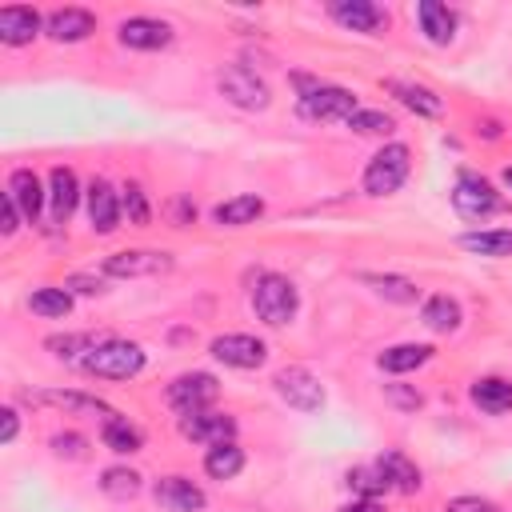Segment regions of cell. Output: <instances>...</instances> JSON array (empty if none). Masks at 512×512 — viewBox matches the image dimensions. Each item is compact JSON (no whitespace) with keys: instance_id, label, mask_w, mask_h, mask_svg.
Masks as SVG:
<instances>
[{"instance_id":"cell-1","label":"cell","mask_w":512,"mask_h":512,"mask_svg":"<svg viewBox=\"0 0 512 512\" xmlns=\"http://www.w3.org/2000/svg\"><path fill=\"white\" fill-rule=\"evenodd\" d=\"M252 308H256V316H260L264 324L284 328V324H292V316H296V308H300V292H296V284H292L288 276L264 272V276H256V284H252Z\"/></svg>"},{"instance_id":"cell-2","label":"cell","mask_w":512,"mask_h":512,"mask_svg":"<svg viewBox=\"0 0 512 512\" xmlns=\"http://www.w3.org/2000/svg\"><path fill=\"white\" fill-rule=\"evenodd\" d=\"M92 376H104V380H128L144 368V348L132 344V340H100L84 360H80Z\"/></svg>"},{"instance_id":"cell-3","label":"cell","mask_w":512,"mask_h":512,"mask_svg":"<svg viewBox=\"0 0 512 512\" xmlns=\"http://www.w3.org/2000/svg\"><path fill=\"white\" fill-rule=\"evenodd\" d=\"M408 168H412V152H408L404 144H384V148L368 160L360 184H364L368 196H392V192L408 180Z\"/></svg>"},{"instance_id":"cell-4","label":"cell","mask_w":512,"mask_h":512,"mask_svg":"<svg viewBox=\"0 0 512 512\" xmlns=\"http://www.w3.org/2000/svg\"><path fill=\"white\" fill-rule=\"evenodd\" d=\"M216 88H220V96L228 100V104H236V108H244V112H260V108H268V84L252 72V68H244V64H228V68H220L216 72Z\"/></svg>"},{"instance_id":"cell-5","label":"cell","mask_w":512,"mask_h":512,"mask_svg":"<svg viewBox=\"0 0 512 512\" xmlns=\"http://www.w3.org/2000/svg\"><path fill=\"white\" fill-rule=\"evenodd\" d=\"M452 204H456L460 216H468V220H484V216H492V212L504 208V196H500L484 176H476V172H460V176H456V188H452Z\"/></svg>"},{"instance_id":"cell-6","label":"cell","mask_w":512,"mask_h":512,"mask_svg":"<svg viewBox=\"0 0 512 512\" xmlns=\"http://www.w3.org/2000/svg\"><path fill=\"white\" fill-rule=\"evenodd\" d=\"M272 384H276V396L296 412H320L324 408V384L308 368H280Z\"/></svg>"},{"instance_id":"cell-7","label":"cell","mask_w":512,"mask_h":512,"mask_svg":"<svg viewBox=\"0 0 512 512\" xmlns=\"http://www.w3.org/2000/svg\"><path fill=\"white\" fill-rule=\"evenodd\" d=\"M216 396H220V384H216L212 372H184V376H176V380L168 384V404H172L180 416L204 412Z\"/></svg>"},{"instance_id":"cell-8","label":"cell","mask_w":512,"mask_h":512,"mask_svg":"<svg viewBox=\"0 0 512 512\" xmlns=\"http://www.w3.org/2000/svg\"><path fill=\"white\" fill-rule=\"evenodd\" d=\"M356 112V96L348 88H336V84H316L300 96V116L308 120H344Z\"/></svg>"},{"instance_id":"cell-9","label":"cell","mask_w":512,"mask_h":512,"mask_svg":"<svg viewBox=\"0 0 512 512\" xmlns=\"http://www.w3.org/2000/svg\"><path fill=\"white\" fill-rule=\"evenodd\" d=\"M168 268H172V256L168 252H156V248H124V252H112L104 260V276H116V280L160 276Z\"/></svg>"},{"instance_id":"cell-10","label":"cell","mask_w":512,"mask_h":512,"mask_svg":"<svg viewBox=\"0 0 512 512\" xmlns=\"http://www.w3.org/2000/svg\"><path fill=\"white\" fill-rule=\"evenodd\" d=\"M328 16L344 28H352V32H364V36H380L388 28V12L372 0H332Z\"/></svg>"},{"instance_id":"cell-11","label":"cell","mask_w":512,"mask_h":512,"mask_svg":"<svg viewBox=\"0 0 512 512\" xmlns=\"http://www.w3.org/2000/svg\"><path fill=\"white\" fill-rule=\"evenodd\" d=\"M180 436H188V440H196V444H208V448H216V444H228L232 436H236V416H228V412H188V416H180Z\"/></svg>"},{"instance_id":"cell-12","label":"cell","mask_w":512,"mask_h":512,"mask_svg":"<svg viewBox=\"0 0 512 512\" xmlns=\"http://www.w3.org/2000/svg\"><path fill=\"white\" fill-rule=\"evenodd\" d=\"M212 356L228 368H260L268 360V348H264V340H256L248 332H228V336L212 340Z\"/></svg>"},{"instance_id":"cell-13","label":"cell","mask_w":512,"mask_h":512,"mask_svg":"<svg viewBox=\"0 0 512 512\" xmlns=\"http://www.w3.org/2000/svg\"><path fill=\"white\" fill-rule=\"evenodd\" d=\"M120 44L124 48H136V52H156V48H168L172 44V28L164 20H152V16H128L120 20Z\"/></svg>"},{"instance_id":"cell-14","label":"cell","mask_w":512,"mask_h":512,"mask_svg":"<svg viewBox=\"0 0 512 512\" xmlns=\"http://www.w3.org/2000/svg\"><path fill=\"white\" fill-rule=\"evenodd\" d=\"M152 496L164 512H200L208 500H204V488H196L188 476H160L152 484Z\"/></svg>"},{"instance_id":"cell-15","label":"cell","mask_w":512,"mask_h":512,"mask_svg":"<svg viewBox=\"0 0 512 512\" xmlns=\"http://www.w3.org/2000/svg\"><path fill=\"white\" fill-rule=\"evenodd\" d=\"M120 212H124V204H120L116 188H112L108 180H92V184H88V220H92V228H96L100 236L116 232V228H120Z\"/></svg>"},{"instance_id":"cell-16","label":"cell","mask_w":512,"mask_h":512,"mask_svg":"<svg viewBox=\"0 0 512 512\" xmlns=\"http://www.w3.org/2000/svg\"><path fill=\"white\" fill-rule=\"evenodd\" d=\"M44 32L56 40V44H76V40H88L96 32V16L88 8H56L48 20H44Z\"/></svg>"},{"instance_id":"cell-17","label":"cell","mask_w":512,"mask_h":512,"mask_svg":"<svg viewBox=\"0 0 512 512\" xmlns=\"http://www.w3.org/2000/svg\"><path fill=\"white\" fill-rule=\"evenodd\" d=\"M76 200H80V184H76V172L56 164L48 172V208H52V220L64 224L72 212H76Z\"/></svg>"},{"instance_id":"cell-18","label":"cell","mask_w":512,"mask_h":512,"mask_svg":"<svg viewBox=\"0 0 512 512\" xmlns=\"http://www.w3.org/2000/svg\"><path fill=\"white\" fill-rule=\"evenodd\" d=\"M40 32V12L36 8H0V40L8 48H20V44H32V36Z\"/></svg>"},{"instance_id":"cell-19","label":"cell","mask_w":512,"mask_h":512,"mask_svg":"<svg viewBox=\"0 0 512 512\" xmlns=\"http://www.w3.org/2000/svg\"><path fill=\"white\" fill-rule=\"evenodd\" d=\"M8 196L16 200V208H20V216L24 220H36L40 216V208H44V188H40V176L32 172V168H16L12 176H8Z\"/></svg>"},{"instance_id":"cell-20","label":"cell","mask_w":512,"mask_h":512,"mask_svg":"<svg viewBox=\"0 0 512 512\" xmlns=\"http://www.w3.org/2000/svg\"><path fill=\"white\" fill-rule=\"evenodd\" d=\"M32 404H56L64 412H92V416H116V408H108L100 396H88V392H60V388H48V392H28Z\"/></svg>"},{"instance_id":"cell-21","label":"cell","mask_w":512,"mask_h":512,"mask_svg":"<svg viewBox=\"0 0 512 512\" xmlns=\"http://www.w3.org/2000/svg\"><path fill=\"white\" fill-rule=\"evenodd\" d=\"M384 88H388L404 108H412L416 116H440V112H444V100H440L432 88H424V84H412V80H384Z\"/></svg>"},{"instance_id":"cell-22","label":"cell","mask_w":512,"mask_h":512,"mask_svg":"<svg viewBox=\"0 0 512 512\" xmlns=\"http://www.w3.org/2000/svg\"><path fill=\"white\" fill-rule=\"evenodd\" d=\"M472 404H476L480 412H488V416L512 412V380H504V376H484V380H476V384H472Z\"/></svg>"},{"instance_id":"cell-23","label":"cell","mask_w":512,"mask_h":512,"mask_svg":"<svg viewBox=\"0 0 512 512\" xmlns=\"http://www.w3.org/2000/svg\"><path fill=\"white\" fill-rule=\"evenodd\" d=\"M416 16H420V28H424V36H428L432 44H448V40L456 36V16H452L440 0H420Z\"/></svg>"},{"instance_id":"cell-24","label":"cell","mask_w":512,"mask_h":512,"mask_svg":"<svg viewBox=\"0 0 512 512\" xmlns=\"http://www.w3.org/2000/svg\"><path fill=\"white\" fill-rule=\"evenodd\" d=\"M260 212H264V200L252 196V192H244V196H232V200L216 204L212 208V220L224 224V228H240V224H252Z\"/></svg>"},{"instance_id":"cell-25","label":"cell","mask_w":512,"mask_h":512,"mask_svg":"<svg viewBox=\"0 0 512 512\" xmlns=\"http://www.w3.org/2000/svg\"><path fill=\"white\" fill-rule=\"evenodd\" d=\"M432 360V348L428 344H392V348H384L380 356H376V364L384 368V372H416L420 364H428Z\"/></svg>"},{"instance_id":"cell-26","label":"cell","mask_w":512,"mask_h":512,"mask_svg":"<svg viewBox=\"0 0 512 512\" xmlns=\"http://www.w3.org/2000/svg\"><path fill=\"white\" fill-rule=\"evenodd\" d=\"M100 436H104V444H108L112 452H120V456L140 452V448H144V432H140L128 416H120V412L104 420V432H100Z\"/></svg>"},{"instance_id":"cell-27","label":"cell","mask_w":512,"mask_h":512,"mask_svg":"<svg viewBox=\"0 0 512 512\" xmlns=\"http://www.w3.org/2000/svg\"><path fill=\"white\" fill-rule=\"evenodd\" d=\"M376 464H380V472L388 476V484H392V488H400V492H416V488L424 484V480H420V468H416L404 452H396V448H388Z\"/></svg>"},{"instance_id":"cell-28","label":"cell","mask_w":512,"mask_h":512,"mask_svg":"<svg viewBox=\"0 0 512 512\" xmlns=\"http://www.w3.org/2000/svg\"><path fill=\"white\" fill-rule=\"evenodd\" d=\"M420 320L432 332H456L460 328V304L452 296H428L420 308Z\"/></svg>"},{"instance_id":"cell-29","label":"cell","mask_w":512,"mask_h":512,"mask_svg":"<svg viewBox=\"0 0 512 512\" xmlns=\"http://www.w3.org/2000/svg\"><path fill=\"white\" fill-rule=\"evenodd\" d=\"M460 244L476 256H512V228H484V232H464Z\"/></svg>"},{"instance_id":"cell-30","label":"cell","mask_w":512,"mask_h":512,"mask_svg":"<svg viewBox=\"0 0 512 512\" xmlns=\"http://www.w3.org/2000/svg\"><path fill=\"white\" fill-rule=\"evenodd\" d=\"M240 468H244V452H240V444H216V448H208V456H204V472L212 476V480H232V476H240Z\"/></svg>"},{"instance_id":"cell-31","label":"cell","mask_w":512,"mask_h":512,"mask_svg":"<svg viewBox=\"0 0 512 512\" xmlns=\"http://www.w3.org/2000/svg\"><path fill=\"white\" fill-rule=\"evenodd\" d=\"M28 308H32L36 316L60 320V316L72 312V296H68V288H36V292L28 296Z\"/></svg>"},{"instance_id":"cell-32","label":"cell","mask_w":512,"mask_h":512,"mask_svg":"<svg viewBox=\"0 0 512 512\" xmlns=\"http://www.w3.org/2000/svg\"><path fill=\"white\" fill-rule=\"evenodd\" d=\"M100 488H104L112 500H132V496L140 492V472H132V468H104Z\"/></svg>"},{"instance_id":"cell-33","label":"cell","mask_w":512,"mask_h":512,"mask_svg":"<svg viewBox=\"0 0 512 512\" xmlns=\"http://www.w3.org/2000/svg\"><path fill=\"white\" fill-rule=\"evenodd\" d=\"M348 128L360 132V136H388V132L396 128V120H392L388 112H376V108H356V112L348 116Z\"/></svg>"},{"instance_id":"cell-34","label":"cell","mask_w":512,"mask_h":512,"mask_svg":"<svg viewBox=\"0 0 512 512\" xmlns=\"http://www.w3.org/2000/svg\"><path fill=\"white\" fill-rule=\"evenodd\" d=\"M364 284H372L380 296H388L396 304H412L420 296V288L412 280H404V276H364Z\"/></svg>"},{"instance_id":"cell-35","label":"cell","mask_w":512,"mask_h":512,"mask_svg":"<svg viewBox=\"0 0 512 512\" xmlns=\"http://www.w3.org/2000/svg\"><path fill=\"white\" fill-rule=\"evenodd\" d=\"M348 484H352L364 500H376L380 492H388V488H392V484H388V476L380 472V464H372V468H352V472H348Z\"/></svg>"},{"instance_id":"cell-36","label":"cell","mask_w":512,"mask_h":512,"mask_svg":"<svg viewBox=\"0 0 512 512\" xmlns=\"http://www.w3.org/2000/svg\"><path fill=\"white\" fill-rule=\"evenodd\" d=\"M120 204H124L128 224H148L152 220V208H148V196H144L140 184H124L120 188Z\"/></svg>"},{"instance_id":"cell-37","label":"cell","mask_w":512,"mask_h":512,"mask_svg":"<svg viewBox=\"0 0 512 512\" xmlns=\"http://www.w3.org/2000/svg\"><path fill=\"white\" fill-rule=\"evenodd\" d=\"M96 344H100V340H92V336H48V348H52L60 360H76L80 352L88 356Z\"/></svg>"},{"instance_id":"cell-38","label":"cell","mask_w":512,"mask_h":512,"mask_svg":"<svg viewBox=\"0 0 512 512\" xmlns=\"http://www.w3.org/2000/svg\"><path fill=\"white\" fill-rule=\"evenodd\" d=\"M444 512H504V508L492 504V500H484V496H452L444 504Z\"/></svg>"},{"instance_id":"cell-39","label":"cell","mask_w":512,"mask_h":512,"mask_svg":"<svg viewBox=\"0 0 512 512\" xmlns=\"http://www.w3.org/2000/svg\"><path fill=\"white\" fill-rule=\"evenodd\" d=\"M52 448H56V456H68V460H80L84 456V440L76 432H56L52 436Z\"/></svg>"},{"instance_id":"cell-40","label":"cell","mask_w":512,"mask_h":512,"mask_svg":"<svg viewBox=\"0 0 512 512\" xmlns=\"http://www.w3.org/2000/svg\"><path fill=\"white\" fill-rule=\"evenodd\" d=\"M16 432H20V416H16V408H4V412H0V440L12 444Z\"/></svg>"},{"instance_id":"cell-41","label":"cell","mask_w":512,"mask_h":512,"mask_svg":"<svg viewBox=\"0 0 512 512\" xmlns=\"http://www.w3.org/2000/svg\"><path fill=\"white\" fill-rule=\"evenodd\" d=\"M16 220H20V208H16V200L4 192V224H0V232H4V236H12V232L20 228Z\"/></svg>"},{"instance_id":"cell-42","label":"cell","mask_w":512,"mask_h":512,"mask_svg":"<svg viewBox=\"0 0 512 512\" xmlns=\"http://www.w3.org/2000/svg\"><path fill=\"white\" fill-rule=\"evenodd\" d=\"M68 288H76V292H88V296L104 292V284H100V280H92V276H72V280H68Z\"/></svg>"},{"instance_id":"cell-43","label":"cell","mask_w":512,"mask_h":512,"mask_svg":"<svg viewBox=\"0 0 512 512\" xmlns=\"http://www.w3.org/2000/svg\"><path fill=\"white\" fill-rule=\"evenodd\" d=\"M344 512H384V508H380L376 500H356V504H348Z\"/></svg>"},{"instance_id":"cell-44","label":"cell","mask_w":512,"mask_h":512,"mask_svg":"<svg viewBox=\"0 0 512 512\" xmlns=\"http://www.w3.org/2000/svg\"><path fill=\"white\" fill-rule=\"evenodd\" d=\"M504 180H508V184H512V168H504Z\"/></svg>"}]
</instances>
